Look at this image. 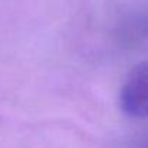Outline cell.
<instances>
[{"label": "cell", "mask_w": 148, "mask_h": 148, "mask_svg": "<svg viewBox=\"0 0 148 148\" xmlns=\"http://www.w3.org/2000/svg\"><path fill=\"white\" fill-rule=\"evenodd\" d=\"M119 102L125 114L148 118V65H138L131 71L122 85Z\"/></svg>", "instance_id": "6da1fadb"}, {"label": "cell", "mask_w": 148, "mask_h": 148, "mask_svg": "<svg viewBox=\"0 0 148 148\" xmlns=\"http://www.w3.org/2000/svg\"><path fill=\"white\" fill-rule=\"evenodd\" d=\"M140 148H148V135L144 138V141L141 143V147H140Z\"/></svg>", "instance_id": "7a4b0ae2"}]
</instances>
